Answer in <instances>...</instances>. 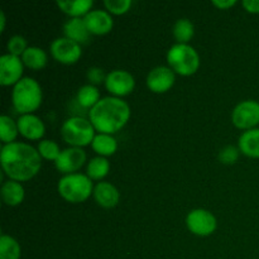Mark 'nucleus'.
<instances>
[{"mask_svg":"<svg viewBox=\"0 0 259 259\" xmlns=\"http://www.w3.org/2000/svg\"><path fill=\"white\" fill-rule=\"evenodd\" d=\"M51 53L58 62L65 63V65H72L80 60L82 51H81L80 43L62 37L56 38L51 43Z\"/></svg>","mask_w":259,"mask_h":259,"instance_id":"9","label":"nucleus"},{"mask_svg":"<svg viewBox=\"0 0 259 259\" xmlns=\"http://www.w3.org/2000/svg\"><path fill=\"white\" fill-rule=\"evenodd\" d=\"M232 120L239 129H254L259 124V103L255 100H245L238 104L232 114Z\"/></svg>","mask_w":259,"mask_h":259,"instance_id":"8","label":"nucleus"},{"mask_svg":"<svg viewBox=\"0 0 259 259\" xmlns=\"http://www.w3.org/2000/svg\"><path fill=\"white\" fill-rule=\"evenodd\" d=\"M13 105L22 115L32 114L42 103V89L32 77H24L13 88Z\"/></svg>","mask_w":259,"mask_h":259,"instance_id":"3","label":"nucleus"},{"mask_svg":"<svg viewBox=\"0 0 259 259\" xmlns=\"http://www.w3.org/2000/svg\"><path fill=\"white\" fill-rule=\"evenodd\" d=\"M194 24H192L190 19L181 18V19H179L175 23L174 35L179 43H185V45H187V42L194 37Z\"/></svg>","mask_w":259,"mask_h":259,"instance_id":"26","label":"nucleus"},{"mask_svg":"<svg viewBox=\"0 0 259 259\" xmlns=\"http://www.w3.org/2000/svg\"><path fill=\"white\" fill-rule=\"evenodd\" d=\"M104 5L110 13L120 15L128 12L132 7V0H105Z\"/></svg>","mask_w":259,"mask_h":259,"instance_id":"30","label":"nucleus"},{"mask_svg":"<svg viewBox=\"0 0 259 259\" xmlns=\"http://www.w3.org/2000/svg\"><path fill=\"white\" fill-rule=\"evenodd\" d=\"M94 151L98 154H100L101 157L105 156H111L116 152L118 149V142L110 134H103L99 133L96 134L95 138H94L93 143H91Z\"/></svg>","mask_w":259,"mask_h":259,"instance_id":"21","label":"nucleus"},{"mask_svg":"<svg viewBox=\"0 0 259 259\" xmlns=\"http://www.w3.org/2000/svg\"><path fill=\"white\" fill-rule=\"evenodd\" d=\"M17 124L18 131L24 138L35 141V139H40L45 136V124L38 116L33 115V114L20 115L19 119L17 120Z\"/></svg>","mask_w":259,"mask_h":259,"instance_id":"15","label":"nucleus"},{"mask_svg":"<svg viewBox=\"0 0 259 259\" xmlns=\"http://www.w3.org/2000/svg\"><path fill=\"white\" fill-rule=\"evenodd\" d=\"M2 199L8 206H17L24 200V189L18 181L9 180L2 186Z\"/></svg>","mask_w":259,"mask_h":259,"instance_id":"19","label":"nucleus"},{"mask_svg":"<svg viewBox=\"0 0 259 259\" xmlns=\"http://www.w3.org/2000/svg\"><path fill=\"white\" fill-rule=\"evenodd\" d=\"M0 22H2V32L3 30H4V28H5V14H4V12H0Z\"/></svg>","mask_w":259,"mask_h":259,"instance_id":"35","label":"nucleus"},{"mask_svg":"<svg viewBox=\"0 0 259 259\" xmlns=\"http://www.w3.org/2000/svg\"><path fill=\"white\" fill-rule=\"evenodd\" d=\"M23 61L10 53L0 57V83L3 86L15 85L22 80Z\"/></svg>","mask_w":259,"mask_h":259,"instance_id":"11","label":"nucleus"},{"mask_svg":"<svg viewBox=\"0 0 259 259\" xmlns=\"http://www.w3.org/2000/svg\"><path fill=\"white\" fill-rule=\"evenodd\" d=\"M22 61L32 70H40L47 63V53L39 47H28L22 55Z\"/></svg>","mask_w":259,"mask_h":259,"instance_id":"22","label":"nucleus"},{"mask_svg":"<svg viewBox=\"0 0 259 259\" xmlns=\"http://www.w3.org/2000/svg\"><path fill=\"white\" fill-rule=\"evenodd\" d=\"M167 62L174 72L182 76H190L199 68L200 57L196 50L190 45L176 43L167 52Z\"/></svg>","mask_w":259,"mask_h":259,"instance_id":"4","label":"nucleus"},{"mask_svg":"<svg viewBox=\"0 0 259 259\" xmlns=\"http://www.w3.org/2000/svg\"><path fill=\"white\" fill-rule=\"evenodd\" d=\"M93 0H57V5L62 12L72 18H80L91 12Z\"/></svg>","mask_w":259,"mask_h":259,"instance_id":"20","label":"nucleus"},{"mask_svg":"<svg viewBox=\"0 0 259 259\" xmlns=\"http://www.w3.org/2000/svg\"><path fill=\"white\" fill-rule=\"evenodd\" d=\"M239 151L252 158H259V129H249L243 132L239 137Z\"/></svg>","mask_w":259,"mask_h":259,"instance_id":"18","label":"nucleus"},{"mask_svg":"<svg viewBox=\"0 0 259 259\" xmlns=\"http://www.w3.org/2000/svg\"><path fill=\"white\" fill-rule=\"evenodd\" d=\"M18 133V124L13 120L10 116L3 115L0 118V138L5 144H9L14 142L17 138Z\"/></svg>","mask_w":259,"mask_h":259,"instance_id":"27","label":"nucleus"},{"mask_svg":"<svg viewBox=\"0 0 259 259\" xmlns=\"http://www.w3.org/2000/svg\"><path fill=\"white\" fill-rule=\"evenodd\" d=\"M86 162V153L82 148L71 147L61 152L58 158L56 159V168L66 175H71L80 169Z\"/></svg>","mask_w":259,"mask_h":259,"instance_id":"12","label":"nucleus"},{"mask_svg":"<svg viewBox=\"0 0 259 259\" xmlns=\"http://www.w3.org/2000/svg\"><path fill=\"white\" fill-rule=\"evenodd\" d=\"M243 7L249 13H259V0H243Z\"/></svg>","mask_w":259,"mask_h":259,"instance_id":"33","label":"nucleus"},{"mask_svg":"<svg viewBox=\"0 0 259 259\" xmlns=\"http://www.w3.org/2000/svg\"><path fill=\"white\" fill-rule=\"evenodd\" d=\"M136 80L125 70H114L106 75L105 88L115 96L129 95L134 90Z\"/></svg>","mask_w":259,"mask_h":259,"instance_id":"10","label":"nucleus"},{"mask_svg":"<svg viewBox=\"0 0 259 259\" xmlns=\"http://www.w3.org/2000/svg\"><path fill=\"white\" fill-rule=\"evenodd\" d=\"M239 149L234 146H227L219 152V161L225 164L235 163L239 158Z\"/></svg>","mask_w":259,"mask_h":259,"instance_id":"31","label":"nucleus"},{"mask_svg":"<svg viewBox=\"0 0 259 259\" xmlns=\"http://www.w3.org/2000/svg\"><path fill=\"white\" fill-rule=\"evenodd\" d=\"M63 33H65L66 38L72 39L77 43H83L89 39V32L88 27L85 24V20L81 18H71L63 25Z\"/></svg>","mask_w":259,"mask_h":259,"instance_id":"17","label":"nucleus"},{"mask_svg":"<svg viewBox=\"0 0 259 259\" xmlns=\"http://www.w3.org/2000/svg\"><path fill=\"white\" fill-rule=\"evenodd\" d=\"M76 99L82 108L93 109L100 101V93L95 86L89 83V85H83L78 89Z\"/></svg>","mask_w":259,"mask_h":259,"instance_id":"23","label":"nucleus"},{"mask_svg":"<svg viewBox=\"0 0 259 259\" xmlns=\"http://www.w3.org/2000/svg\"><path fill=\"white\" fill-rule=\"evenodd\" d=\"M85 24L90 34L103 35L113 29V18L105 10H91L83 17Z\"/></svg>","mask_w":259,"mask_h":259,"instance_id":"14","label":"nucleus"},{"mask_svg":"<svg viewBox=\"0 0 259 259\" xmlns=\"http://www.w3.org/2000/svg\"><path fill=\"white\" fill-rule=\"evenodd\" d=\"M95 131L103 134H113L120 131L131 116V108L125 101L114 96L100 99L89 113Z\"/></svg>","mask_w":259,"mask_h":259,"instance_id":"2","label":"nucleus"},{"mask_svg":"<svg viewBox=\"0 0 259 259\" xmlns=\"http://www.w3.org/2000/svg\"><path fill=\"white\" fill-rule=\"evenodd\" d=\"M61 136L66 143L81 148L93 143L95 138V128L90 120L81 116H72L62 124Z\"/></svg>","mask_w":259,"mask_h":259,"instance_id":"6","label":"nucleus"},{"mask_svg":"<svg viewBox=\"0 0 259 259\" xmlns=\"http://www.w3.org/2000/svg\"><path fill=\"white\" fill-rule=\"evenodd\" d=\"M93 194L98 205L105 207V209H111V207L116 206L119 202V197H120L118 189L109 182H99L94 187Z\"/></svg>","mask_w":259,"mask_h":259,"instance_id":"16","label":"nucleus"},{"mask_svg":"<svg viewBox=\"0 0 259 259\" xmlns=\"http://www.w3.org/2000/svg\"><path fill=\"white\" fill-rule=\"evenodd\" d=\"M186 225L191 233L199 237H207L217 229V218L205 209H195L187 214Z\"/></svg>","mask_w":259,"mask_h":259,"instance_id":"7","label":"nucleus"},{"mask_svg":"<svg viewBox=\"0 0 259 259\" xmlns=\"http://www.w3.org/2000/svg\"><path fill=\"white\" fill-rule=\"evenodd\" d=\"M3 171L13 181H28L39 172V152L32 146L19 142L4 144L0 153Z\"/></svg>","mask_w":259,"mask_h":259,"instance_id":"1","label":"nucleus"},{"mask_svg":"<svg viewBox=\"0 0 259 259\" xmlns=\"http://www.w3.org/2000/svg\"><path fill=\"white\" fill-rule=\"evenodd\" d=\"M109 169H110V163L105 157H95L91 158L88 164V176L91 180H101L108 175Z\"/></svg>","mask_w":259,"mask_h":259,"instance_id":"25","label":"nucleus"},{"mask_svg":"<svg viewBox=\"0 0 259 259\" xmlns=\"http://www.w3.org/2000/svg\"><path fill=\"white\" fill-rule=\"evenodd\" d=\"M7 48L10 55L13 56H22L27 50V40L22 35H13L7 43Z\"/></svg>","mask_w":259,"mask_h":259,"instance_id":"29","label":"nucleus"},{"mask_svg":"<svg viewBox=\"0 0 259 259\" xmlns=\"http://www.w3.org/2000/svg\"><path fill=\"white\" fill-rule=\"evenodd\" d=\"M38 152H39L40 157L48 161H56L58 156L61 154L60 147L55 141H50V139H43L38 144Z\"/></svg>","mask_w":259,"mask_h":259,"instance_id":"28","label":"nucleus"},{"mask_svg":"<svg viewBox=\"0 0 259 259\" xmlns=\"http://www.w3.org/2000/svg\"><path fill=\"white\" fill-rule=\"evenodd\" d=\"M22 249L13 237L3 234L0 238V259H19Z\"/></svg>","mask_w":259,"mask_h":259,"instance_id":"24","label":"nucleus"},{"mask_svg":"<svg viewBox=\"0 0 259 259\" xmlns=\"http://www.w3.org/2000/svg\"><path fill=\"white\" fill-rule=\"evenodd\" d=\"M175 83V72L172 68L166 66L154 67L147 76V86L151 91L156 94H162L168 91Z\"/></svg>","mask_w":259,"mask_h":259,"instance_id":"13","label":"nucleus"},{"mask_svg":"<svg viewBox=\"0 0 259 259\" xmlns=\"http://www.w3.org/2000/svg\"><path fill=\"white\" fill-rule=\"evenodd\" d=\"M235 4H237V0H212V5L220 9H228Z\"/></svg>","mask_w":259,"mask_h":259,"instance_id":"34","label":"nucleus"},{"mask_svg":"<svg viewBox=\"0 0 259 259\" xmlns=\"http://www.w3.org/2000/svg\"><path fill=\"white\" fill-rule=\"evenodd\" d=\"M58 192L68 202H82L94 192L91 179L82 174L65 175L58 181Z\"/></svg>","mask_w":259,"mask_h":259,"instance_id":"5","label":"nucleus"},{"mask_svg":"<svg viewBox=\"0 0 259 259\" xmlns=\"http://www.w3.org/2000/svg\"><path fill=\"white\" fill-rule=\"evenodd\" d=\"M86 76H88V80L90 81L91 85H98V83H101L103 81L105 82L106 80V76L104 75V71L100 67L89 68Z\"/></svg>","mask_w":259,"mask_h":259,"instance_id":"32","label":"nucleus"}]
</instances>
